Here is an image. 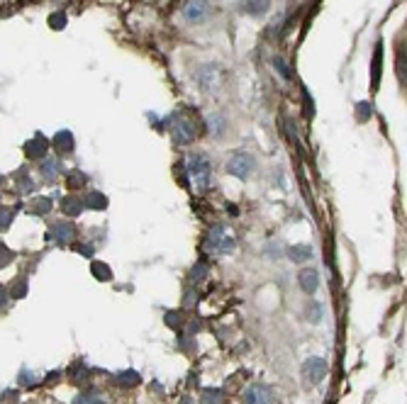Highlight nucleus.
Instances as JSON below:
<instances>
[{
    "label": "nucleus",
    "instance_id": "obj_1",
    "mask_svg": "<svg viewBox=\"0 0 407 404\" xmlns=\"http://www.w3.org/2000/svg\"><path fill=\"white\" fill-rule=\"evenodd\" d=\"M186 171H188V178H191L193 188L198 193H205L207 188L212 186V163L205 153H188L186 156Z\"/></svg>",
    "mask_w": 407,
    "mask_h": 404
},
{
    "label": "nucleus",
    "instance_id": "obj_2",
    "mask_svg": "<svg viewBox=\"0 0 407 404\" xmlns=\"http://www.w3.org/2000/svg\"><path fill=\"white\" fill-rule=\"evenodd\" d=\"M169 122H171V137H174L178 146L193 144L198 139V134H200V127H198L195 117L188 115V112H176Z\"/></svg>",
    "mask_w": 407,
    "mask_h": 404
},
{
    "label": "nucleus",
    "instance_id": "obj_3",
    "mask_svg": "<svg viewBox=\"0 0 407 404\" xmlns=\"http://www.w3.org/2000/svg\"><path fill=\"white\" fill-rule=\"evenodd\" d=\"M205 246L212 256H230V253H234V249H237V239H234L230 227L217 224V227H212L210 234H207Z\"/></svg>",
    "mask_w": 407,
    "mask_h": 404
},
{
    "label": "nucleus",
    "instance_id": "obj_4",
    "mask_svg": "<svg viewBox=\"0 0 407 404\" xmlns=\"http://www.w3.org/2000/svg\"><path fill=\"white\" fill-rule=\"evenodd\" d=\"M254 171H256V158H254V153L237 151V153H232L230 161H227V173L234 178H239V181L251 178Z\"/></svg>",
    "mask_w": 407,
    "mask_h": 404
},
{
    "label": "nucleus",
    "instance_id": "obj_5",
    "mask_svg": "<svg viewBox=\"0 0 407 404\" xmlns=\"http://www.w3.org/2000/svg\"><path fill=\"white\" fill-rule=\"evenodd\" d=\"M198 83H200V88L205 93H217L225 85V74H222V69L217 64H207L198 74Z\"/></svg>",
    "mask_w": 407,
    "mask_h": 404
},
{
    "label": "nucleus",
    "instance_id": "obj_6",
    "mask_svg": "<svg viewBox=\"0 0 407 404\" xmlns=\"http://www.w3.org/2000/svg\"><path fill=\"white\" fill-rule=\"evenodd\" d=\"M327 377V361L319 356H312L303 363V380L308 385H319Z\"/></svg>",
    "mask_w": 407,
    "mask_h": 404
},
{
    "label": "nucleus",
    "instance_id": "obj_7",
    "mask_svg": "<svg viewBox=\"0 0 407 404\" xmlns=\"http://www.w3.org/2000/svg\"><path fill=\"white\" fill-rule=\"evenodd\" d=\"M212 5L210 0H186L183 3V18L188 22H202L205 18H210Z\"/></svg>",
    "mask_w": 407,
    "mask_h": 404
},
{
    "label": "nucleus",
    "instance_id": "obj_8",
    "mask_svg": "<svg viewBox=\"0 0 407 404\" xmlns=\"http://www.w3.org/2000/svg\"><path fill=\"white\" fill-rule=\"evenodd\" d=\"M242 404H273V390L268 385H249L242 392Z\"/></svg>",
    "mask_w": 407,
    "mask_h": 404
},
{
    "label": "nucleus",
    "instance_id": "obj_9",
    "mask_svg": "<svg viewBox=\"0 0 407 404\" xmlns=\"http://www.w3.org/2000/svg\"><path fill=\"white\" fill-rule=\"evenodd\" d=\"M76 237V229L71 222H54L52 227H49V239L57 244H71Z\"/></svg>",
    "mask_w": 407,
    "mask_h": 404
},
{
    "label": "nucleus",
    "instance_id": "obj_10",
    "mask_svg": "<svg viewBox=\"0 0 407 404\" xmlns=\"http://www.w3.org/2000/svg\"><path fill=\"white\" fill-rule=\"evenodd\" d=\"M271 8V0H239V10L249 18H263Z\"/></svg>",
    "mask_w": 407,
    "mask_h": 404
},
{
    "label": "nucleus",
    "instance_id": "obj_11",
    "mask_svg": "<svg viewBox=\"0 0 407 404\" xmlns=\"http://www.w3.org/2000/svg\"><path fill=\"white\" fill-rule=\"evenodd\" d=\"M298 280H300V288H303L305 295H315V293H317L319 273L315 268H303V270H300V275H298Z\"/></svg>",
    "mask_w": 407,
    "mask_h": 404
},
{
    "label": "nucleus",
    "instance_id": "obj_12",
    "mask_svg": "<svg viewBox=\"0 0 407 404\" xmlns=\"http://www.w3.org/2000/svg\"><path fill=\"white\" fill-rule=\"evenodd\" d=\"M49 151V144L44 137H34L32 141H27V146H25V156L32 158V161H37V158H44Z\"/></svg>",
    "mask_w": 407,
    "mask_h": 404
},
{
    "label": "nucleus",
    "instance_id": "obj_13",
    "mask_svg": "<svg viewBox=\"0 0 407 404\" xmlns=\"http://www.w3.org/2000/svg\"><path fill=\"white\" fill-rule=\"evenodd\" d=\"M52 146H54L57 151H61V153H71V151H74V134H71L69 130L57 132V134H54Z\"/></svg>",
    "mask_w": 407,
    "mask_h": 404
},
{
    "label": "nucleus",
    "instance_id": "obj_14",
    "mask_svg": "<svg viewBox=\"0 0 407 404\" xmlns=\"http://www.w3.org/2000/svg\"><path fill=\"white\" fill-rule=\"evenodd\" d=\"M42 176L44 181H57V178L61 176V161L59 158H47V161L42 163Z\"/></svg>",
    "mask_w": 407,
    "mask_h": 404
},
{
    "label": "nucleus",
    "instance_id": "obj_15",
    "mask_svg": "<svg viewBox=\"0 0 407 404\" xmlns=\"http://www.w3.org/2000/svg\"><path fill=\"white\" fill-rule=\"evenodd\" d=\"M227 402V395L217 387H210V390L202 392V404H225Z\"/></svg>",
    "mask_w": 407,
    "mask_h": 404
},
{
    "label": "nucleus",
    "instance_id": "obj_16",
    "mask_svg": "<svg viewBox=\"0 0 407 404\" xmlns=\"http://www.w3.org/2000/svg\"><path fill=\"white\" fill-rule=\"evenodd\" d=\"M61 207H64V212H66V214H71V217H78V214L83 212V207H85V204L81 202L78 197H74V195H71V197H66V200H64V204H61Z\"/></svg>",
    "mask_w": 407,
    "mask_h": 404
},
{
    "label": "nucleus",
    "instance_id": "obj_17",
    "mask_svg": "<svg viewBox=\"0 0 407 404\" xmlns=\"http://www.w3.org/2000/svg\"><path fill=\"white\" fill-rule=\"evenodd\" d=\"M85 207H90V209H105V207H108V197H105L103 193H90V195L85 197Z\"/></svg>",
    "mask_w": 407,
    "mask_h": 404
},
{
    "label": "nucleus",
    "instance_id": "obj_18",
    "mask_svg": "<svg viewBox=\"0 0 407 404\" xmlns=\"http://www.w3.org/2000/svg\"><path fill=\"white\" fill-rule=\"evenodd\" d=\"M288 256H291V260H295V263H303V260H308L310 256H312V249L310 246H291L288 249Z\"/></svg>",
    "mask_w": 407,
    "mask_h": 404
},
{
    "label": "nucleus",
    "instance_id": "obj_19",
    "mask_svg": "<svg viewBox=\"0 0 407 404\" xmlns=\"http://www.w3.org/2000/svg\"><path fill=\"white\" fill-rule=\"evenodd\" d=\"M74 404H105V397H100L98 392H83L76 397Z\"/></svg>",
    "mask_w": 407,
    "mask_h": 404
},
{
    "label": "nucleus",
    "instance_id": "obj_20",
    "mask_svg": "<svg viewBox=\"0 0 407 404\" xmlns=\"http://www.w3.org/2000/svg\"><path fill=\"white\" fill-rule=\"evenodd\" d=\"M49 209H52V200H49V197H39V200H34L29 204V212L32 214H47Z\"/></svg>",
    "mask_w": 407,
    "mask_h": 404
},
{
    "label": "nucleus",
    "instance_id": "obj_21",
    "mask_svg": "<svg viewBox=\"0 0 407 404\" xmlns=\"http://www.w3.org/2000/svg\"><path fill=\"white\" fill-rule=\"evenodd\" d=\"M90 270H93V275L98 280H113V270H110L108 265H103V263H90Z\"/></svg>",
    "mask_w": 407,
    "mask_h": 404
},
{
    "label": "nucleus",
    "instance_id": "obj_22",
    "mask_svg": "<svg viewBox=\"0 0 407 404\" xmlns=\"http://www.w3.org/2000/svg\"><path fill=\"white\" fill-rule=\"evenodd\" d=\"M207 275H210V268H207L205 263L195 265V268L191 270V283H202V280H207Z\"/></svg>",
    "mask_w": 407,
    "mask_h": 404
},
{
    "label": "nucleus",
    "instance_id": "obj_23",
    "mask_svg": "<svg viewBox=\"0 0 407 404\" xmlns=\"http://www.w3.org/2000/svg\"><path fill=\"white\" fill-rule=\"evenodd\" d=\"M117 382H120V385H139V375H137L134 370H125L117 375Z\"/></svg>",
    "mask_w": 407,
    "mask_h": 404
},
{
    "label": "nucleus",
    "instance_id": "obj_24",
    "mask_svg": "<svg viewBox=\"0 0 407 404\" xmlns=\"http://www.w3.org/2000/svg\"><path fill=\"white\" fill-rule=\"evenodd\" d=\"M85 181H88V178L83 176V173L81 171H74V173H69V188H83L85 186Z\"/></svg>",
    "mask_w": 407,
    "mask_h": 404
},
{
    "label": "nucleus",
    "instance_id": "obj_25",
    "mask_svg": "<svg viewBox=\"0 0 407 404\" xmlns=\"http://www.w3.org/2000/svg\"><path fill=\"white\" fill-rule=\"evenodd\" d=\"M273 64H276V69L281 71V76H286V78H291V66H288V61L286 59H281V56H276V59H273Z\"/></svg>",
    "mask_w": 407,
    "mask_h": 404
},
{
    "label": "nucleus",
    "instance_id": "obj_26",
    "mask_svg": "<svg viewBox=\"0 0 407 404\" xmlns=\"http://www.w3.org/2000/svg\"><path fill=\"white\" fill-rule=\"evenodd\" d=\"M10 222H13V209L0 207V229H8Z\"/></svg>",
    "mask_w": 407,
    "mask_h": 404
},
{
    "label": "nucleus",
    "instance_id": "obj_27",
    "mask_svg": "<svg viewBox=\"0 0 407 404\" xmlns=\"http://www.w3.org/2000/svg\"><path fill=\"white\" fill-rule=\"evenodd\" d=\"M49 25H52L54 29H64L66 27V15L64 13H54L52 18H49Z\"/></svg>",
    "mask_w": 407,
    "mask_h": 404
},
{
    "label": "nucleus",
    "instance_id": "obj_28",
    "mask_svg": "<svg viewBox=\"0 0 407 404\" xmlns=\"http://www.w3.org/2000/svg\"><path fill=\"white\" fill-rule=\"evenodd\" d=\"M359 117H364V120H368V117H371V105H368V102H359Z\"/></svg>",
    "mask_w": 407,
    "mask_h": 404
},
{
    "label": "nucleus",
    "instance_id": "obj_29",
    "mask_svg": "<svg viewBox=\"0 0 407 404\" xmlns=\"http://www.w3.org/2000/svg\"><path fill=\"white\" fill-rule=\"evenodd\" d=\"M10 258H13V253H10V251H8V249H5V246H3V244H0V268H3V265H5V263H8V260H10Z\"/></svg>",
    "mask_w": 407,
    "mask_h": 404
},
{
    "label": "nucleus",
    "instance_id": "obj_30",
    "mask_svg": "<svg viewBox=\"0 0 407 404\" xmlns=\"http://www.w3.org/2000/svg\"><path fill=\"white\" fill-rule=\"evenodd\" d=\"M5 302H8V293H5V288L0 285V309L5 307Z\"/></svg>",
    "mask_w": 407,
    "mask_h": 404
},
{
    "label": "nucleus",
    "instance_id": "obj_31",
    "mask_svg": "<svg viewBox=\"0 0 407 404\" xmlns=\"http://www.w3.org/2000/svg\"><path fill=\"white\" fill-rule=\"evenodd\" d=\"M0 181H3V178H0Z\"/></svg>",
    "mask_w": 407,
    "mask_h": 404
}]
</instances>
